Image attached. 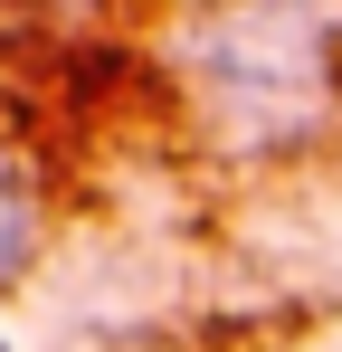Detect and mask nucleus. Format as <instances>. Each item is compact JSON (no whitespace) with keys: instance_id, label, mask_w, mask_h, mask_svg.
<instances>
[{"instance_id":"nucleus-1","label":"nucleus","mask_w":342,"mask_h":352,"mask_svg":"<svg viewBox=\"0 0 342 352\" xmlns=\"http://www.w3.org/2000/svg\"><path fill=\"white\" fill-rule=\"evenodd\" d=\"M190 48L209 67V96H228L238 115H266V133H285L333 86V10H219Z\"/></svg>"},{"instance_id":"nucleus-2","label":"nucleus","mask_w":342,"mask_h":352,"mask_svg":"<svg viewBox=\"0 0 342 352\" xmlns=\"http://www.w3.org/2000/svg\"><path fill=\"white\" fill-rule=\"evenodd\" d=\"M38 238H48V200H38V172L19 153H0V286H19L38 267Z\"/></svg>"},{"instance_id":"nucleus-3","label":"nucleus","mask_w":342,"mask_h":352,"mask_svg":"<svg viewBox=\"0 0 342 352\" xmlns=\"http://www.w3.org/2000/svg\"><path fill=\"white\" fill-rule=\"evenodd\" d=\"M0 352H19V343H10V333H0Z\"/></svg>"}]
</instances>
